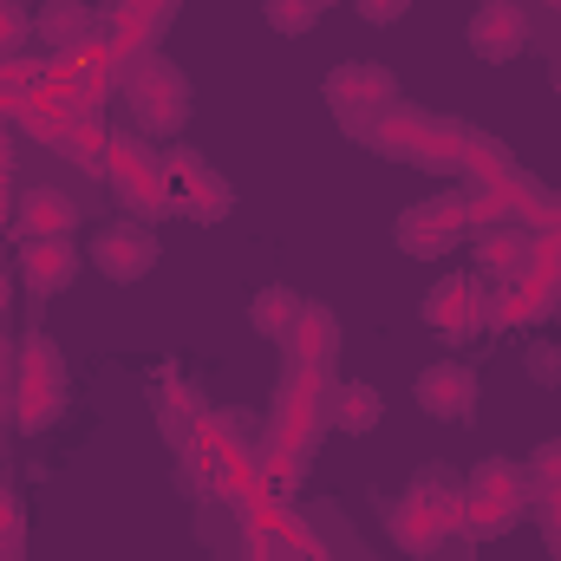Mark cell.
<instances>
[{"label": "cell", "instance_id": "cell-1", "mask_svg": "<svg viewBox=\"0 0 561 561\" xmlns=\"http://www.w3.org/2000/svg\"><path fill=\"white\" fill-rule=\"evenodd\" d=\"M463 236H470V209H463L457 190L424 196V203H412V209L399 216V249H405L412 262H437V255H450Z\"/></svg>", "mask_w": 561, "mask_h": 561}, {"label": "cell", "instance_id": "cell-2", "mask_svg": "<svg viewBox=\"0 0 561 561\" xmlns=\"http://www.w3.org/2000/svg\"><path fill=\"white\" fill-rule=\"evenodd\" d=\"M463 483H470V490H463V503H470L477 529H510V523L523 516V496H529V483L516 477V463H503V457H483V463H477Z\"/></svg>", "mask_w": 561, "mask_h": 561}, {"label": "cell", "instance_id": "cell-3", "mask_svg": "<svg viewBox=\"0 0 561 561\" xmlns=\"http://www.w3.org/2000/svg\"><path fill=\"white\" fill-rule=\"evenodd\" d=\"M20 366H26V373H20V392H7V412L26 424V431H39V424L59 412V379H66V373H59V353H53L46 340H33Z\"/></svg>", "mask_w": 561, "mask_h": 561}, {"label": "cell", "instance_id": "cell-4", "mask_svg": "<svg viewBox=\"0 0 561 561\" xmlns=\"http://www.w3.org/2000/svg\"><path fill=\"white\" fill-rule=\"evenodd\" d=\"M463 39H470V53H477V59L503 66V59H516V53L529 46V20H523V7H516V0H483V7L470 13Z\"/></svg>", "mask_w": 561, "mask_h": 561}, {"label": "cell", "instance_id": "cell-5", "mask_svg": "<svg viewBox=\"0 0 561 561\" xmlns=\"http://www.w3.org/2000/svg\"><path fill=\"white\" fill-rule=\"evenodd\" d=\"M125 99H131V112H138L150 131H176V125H183V105H190V99H183V79H176L170 66H157V59L125 79Z\"/></svg>", "mask_w": 561, "mask_h": 561}, {"label": "cell", "instance_id": "cell-6", "mask_svg": "<svg viewBox=\"0 0 561 561\" xmlns=\"http://www.w3.org/2000/svg\"><path fill=\"white\" fill-rule=\"evenodd\" d=\"M72 229H79V203H72L66 190H53V183L20 190V203H13V236H26V242H59V236H72Z\"/></svg>", "mask_w": 561, "mask_h": 561}, {"label": "cell", "instance_id": "cell-7", "mask_svg": "<svg viewBox=\"0 0 561 561\" xmlns=\"http://www.w3.org/2000/svg\"><path fill=\"white\" fill-rule=\"evenodd\" d=\"M92 268H105L112 280H144L157 268V236L138 229V222L99 229V236H92Z\"/></svg>", "mask_w": 561, "mask_h": 561}, {"label": "cell", "instance_id": "cell-8", "mask_svg": "<svg viewBox=\"0 0 561 561\" xmlns=\"http://www.w3.org/2000/svg\"><path fill=\"white\" fill-rule=\"evenodd\" d=\"M419 412H431V419H463L470 405H477V379H470V366H457V359H437V366H424L419 373Z\"/></svg>", "mask_w": 561, "mask_h": 561}, {"label": "cell", "instance_id": "cell-9", "mask_svg": "<svg viewBox=\"0 0 561 561\" xmlns=\"http://www.w3.org/2000/svg\"><path fill=\"white\" fill-rule=\"evenodd\" d=\"M392 72L386 66H340L333 79H327V105L333 112H353V118H366V112H386L392 105Z\"/></svg>", "mask_w": 561, "mask_h": 561}, {"label": "cell", "instance_id": "cell-10", "mask_svg": "<svg viewBox=\"0 0 561 561\" xmlns=\"http://www.w3.org/2000/svg\"><path fill=\"white\" fill-rule=\"evenodd\" d=\"M477 313H483V287H477V280H450V287H437V294L424 300V320H431L437 333H450V340L477 333Z\"/></svg>", "mask_w": 561, "mask_h": 561}, {"label": "cell", "instance_id": "cell-11", "mask_svg": "<svg viewBox=\"0 0 561 561\" xmlns=\"http://www.w3.org/2000/svg\"><path fill=\"white\" fill-rule=\"evenodd\" d=\"M444 529H450V523H444V510H437V503H424V496H412V503H399V510H392V542H399V549H412V556H431V549L444 542Z\"/></svg>", "mask_w": 561, "mask_h": 561}, {"label": "cell", "instance_id": "cell-12", "mask_svg": "<svg viewBox=\"0 0 561 561\" xmlns=\"http://www.w3.org/2000/svg\"><path fill=\"white\" fill-rule=\"evenodd\" d=\"M20 275L33 280L39 294H53V287H66V280L79 275V255H72L66 236H59V242H26V249H20Z\"/></svg>", "mask_w": 561, "mask_h": 561}, {"label": "cell", "instance_id": "cell-13", "mask_svg": "<svg viewBox=\"0 0 561 561\" xmlns=\"http://www.w3.org/2000/svg\"><path fill=\"white\" fill-rule=\"evenodd\" d=\"M327 419H333V431H346V437H366L373 424L386 419V405H379V392L373 386H333V399H327Z\"/></svg>", "mask_w": 561, "mask_h": 561}, {"label": "cell", "instance_id": "cell-14", "mask_svg": "<svg viewBox=\"0 0 561 561\" xmlns=\"http://www.w3.org/2000/svg\"><path fill=\"white\" fill-rule=\"evenodd\" d=\"M300 307H307V300H300V294H294V287H262V294H255V300H249V327H255V333H262V340H287V333H294V320H300Z\"/></svg>", "mask_w": 561, "mask_h": 561}, {"label": "cell", "instance_id": "cell-15", "mask_svg": "<svg viewBox=\"0 0 561 561\" xmlns=\"http://www.w3.org/2000/svg\"><path fill=\"white\" fill-rule=\"evenodd\" d=\"M287 346H294L307 366H327V359H333V346H340V320H333L327 307H300V320H294Z\"/></svg>", "mask_w": 561, "mask_h": 561}, {"label": "cell", "instance_id": "cell-16", "mask_svg": "<svg viewBox=\"0 0 561 561\" xmlns=\"http://www.w3.org/2000/svg\"><path fill=\"white\" fill-rule=\"evenodd\" d=\"M33 26H39L53 46H79V39H92V7H85V0H46V7L33 13Z\"/></svg>", "mask_w": 561, "mask_h": 561}, {"label": "cell", "instance_id": "cell-17", "mask_svg": "<svg viewBox=\"0 0 561 561\" xmlns=\"http://www.w3.org/2000/svg\"><path fill=\"white\" fill-rule=\"evenodd\" d=\"M262 13H268V26H275V33L300 39V33H313V20H320V0H268Z\"/></svg>", "mask_w": 561, "mask_h": 561}, {"label": "cell", "instance_id": "cell-18", "mask_svg": "<svg viewBox=\"0 0 561 561\" xmlns=\"http://www.w3.org/2000/svg\"><path fill=\"white\" fill-rule=\"evenodd\" d=\"M529 490H542V496H561V444H542L536 457H529V477H523Z\"/></svg>", "mask_w": 561, "mask_h": 561}, {"label": "cell", "instance_id": "cell-19", "mask_svg": "<svg viewBox=\"0 0 561 561\" xmlns=\"http://www.w3.org/2000/svg\"><path fill=\"white\" fill-rule=\"evenodd\" d=\"M26 33H33V13H20V7H0V53H7V46H20Z\"/></svg>", "mask_w": 561, "mask_h": 561}, {"label": "cell", "instance_id": "cell-20", "mask_svg": "<svg viewBox=\"0 0 561 561\" xmlns=\"http://www.w3.org/2000/svg\"><path fill=\"white\" fill-rule=\"evenodd\" d=\"M359 13H366L373 26H399V20L412 13V0H359Z\"/></svg>", "mask_w": 561, "mask_h": 561}, {"label": "cell", "instance_id": "cell-21", "mask_svg": "<svg viewBox=\"0 0 561 561\" xmlns=\"http://www.w3.org/2000/svg\"><path fill=\"white\" fill-rule=\"evenodd\" d=\"M529 373L536 379H561V346H536L529 353Z\"/></svg>", "mask_w": 561, "mask_h": 561}, {"label": "cell", "instance_id": "cell-22", "mask_svg": "<svg viewBox=\"0 0 561 561\" xmlns=\"http://www.w3.org/2000/svg\"><path fill=\"white\" fill-rule=\"evenodd\" d=\"M7 366H13V346H7V340H0V373H7Z\"/></svg>", "mask_w": 561, "mask_h": 561}, {"label": "cell", "instance_id": "cell-23", "mask_svg": "<svg viewBox=\"0 0 561 561\" xmlns=\"http://www.w3.org/2000/svg\"><path fill=\"white\" fill-rule=\"evenodd\" d=\"M0 222H7V196H0Z\"/></svg>", "mask_w": 561, "mask_h": 561}, {"label": "cell", "instance_id": "cell-24", "mask_svg": "<svg viewBox=\"0 0 561 561\" xmlns=\"http://www.w3.org/2000/svg\"><path fill=\"white\" fill-rule=\"evenodd\" d=\"M556 99H561V72H556Z\"/></svg>", "mask_w": 561, "mask_h": 561}, {"label": "cell", "instance_id": "cell-25", "mask_svg": "<svg viewBox=\"0 0 561 561\" xmlns=\"http://www.w3.org/2000/svg\"><path fill=\"white\" fill-rule=\"evenodd\" d=\"M0 300H7V280H0Z\"/></svg>", "mask_w": 561, "mask_h": 561}]
</instances>
